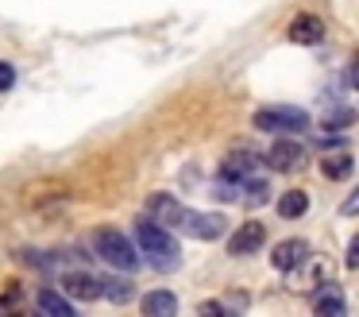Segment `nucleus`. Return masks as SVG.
I'll return each mask as SVG.
<instances>
[{
  "label": "nucleus",
  "mask_w": 359,
  "mask_h": 317,
  "mask_svg": "<svg viewBox=\"0 0 359 317\" xmlns=\"http://www.w3.org/2000/svg\"><path fill=\"white\" fill-rule=\"evenodd\" d=\"M305 209H309V198H305V190H286V193L278 198V213L290 216V221H294V216H302Z\"/></svg>",
  "instance_id": "dca6fc26"
},
{
  "label": "nucleus",
  "mask_w": 359,
  "mask_h": 317,
  "mask_svg": "<svg viewBox=\"0 0 359 317\" xmlns=\"http://www.w3.org/2000/svg\"><path fill=\"white\" fill-rule=\"evenodd\" d=\"M263 244H266V224L248 221V224H240V228L232 232V240H228V252H232V255H255Z\"/></svg>",
  "instance_id": "423d86ee"
},
{
  "label": "nucleus",
  "mask_w": 359,
  "mask_h": 317,
  "mask_svg": "<svg viewBox=\"0 0 359 317\" xmlns=\"http://www.w3.org/2000/svg\"><path fill=\"white\" fill-rule=\"evenodd\" d=\"M224 216L220 213H194V209H186V216H182V224L178 228L186 232V236H194V240H217V236H224Z\"/></svg>",
  "instance_id": "20e7f679"
},
{
  "label": "nucleus",
  "mask_w": 359,
  "mask_h": 317,
  "mask_svg": "<svg viewBox=\"0 0 359 317\" xmlns=\"http://www.w3.org/2000/svg\"><path fill=\"white\" fill-rule=\"evenodd\" d=\"M348 85H351V89H359V58L351 62V70H348Z\"/></svg>",
  "instance_id": "5701e85b"
},
{
  "label": "nucleus",
  "mask_w": 359,
  "mask_h": 317,
  "mask_svg": "<svg viewBox=\"0 0 359 317\" xmlns=\"http://www.w3.org/2000/svg\"><path fill=\"white\" fill-rule=\"evenodd\" d=\"M290 39H294L297 46L320 43V39H325V23H320V15H313V12L294 15V23H290Z\"/></svg>",
  "instance_id": "1a4fd4ad"
},
{
  "label": "nucleus",
  "mask_w": 359,
  "mask_h": 317,
  "mask_svg": "<svg viewBox=\"0 0 359 317\" xmlns=\"http://www.w3.org/2000/svg\"><path fill=\"white\" fill-rule=\"evenodd\" d=\"M305 255H309V244H305V240H282V244H274L271 263L278 271H297L305 263Z\"/></svg>",
  "instance_id": "9d476101"
},
{
  "label": "nucleus",
  "mask_w": 359,
  "mask_h": 317,
  "mask_svg": "<svg viewBox=\"0 0 359 317\" xmlns=\"http://www.w3.org/2000/svg\"><path fill=\"white\" fill-rule=\"evenodd\" d=\"M351 124H355V108H351V105H336L332 112L325 116V128L328 131H348Z\"/></svg>",
  "instance_id": "a211bd4d"
},
{
  "label": "nucleus",
  "mask_w": 359,
  "mask_h": 317,
  "mask_svg": "<svg viewBox=\"0 0 359 317\" xmlns=\"http://www.w3.org/2000/svg\"><path fill=\"white\" fill-rule=\"evenodd\" d=\"M266 162H271L274 170H302L305 167V147L290 136H278L271 143V151H266Z\"/></svg>",
  "instance_id": "39448f33"
},
{
  "label": "nucleus",
  "mask_w": 359,
  "mask_h": 317,
  "mask_svg": "<svg viewBox=\"0 0 359 317\" xmlns=\"http://www.w3.org/2000/svg\"><path fill=\"white\" fill-rule=\"evenodd\" d=\"M147 213L155 216L158 224H166V228H178L182 216H186V205H182V201H174L170 193H155V198L147 201Z\"/></svg>",
  "instance_id": "6e6552de"
},
{
  "label": "nucleus",
  "mask_w": 359,
  "mask_h": 317,
  "mask_svg": "<svg viewBox=\"0 0 359 317\" xmlns=\"http://www.w3.org/2000/svg\"><path fill=\"white\" fill-rule=\"evenodd\" d=\"M259 170V155L255 151H232L224 162H220V174L224 178H236V182H248V178H255Z\"/></svg>",
  "instance_id": "9b49d317"
},
{
  "label": "nucleus",
  "mask_w": 359,
  "mask_h": 317,
  "mask_svg": "<svg viewBox=\"0 0 359 317\" xmlns=\"http://www.w3.org/2000/svg\"><path fill=\"white\" fill-rule=\"evenodd\" d=\"M355 170V159H351L348 151H336V155H325V162H320V174L332 178V182H344V178Z\"/></svg>",
  "instance_id": "2eb2a0df"
},
{
  "label": "nucleus",
  "mask_w": 359,
  "mask_h": 317,
  "mask_svg": "<svg viewBox=\"0 0 359 317\" xmlns=\"http://www.w3.org/2000/svg\"><path fill=\"white\" fill-rule=\"evenodd\" d=\"M35 309L47 317H74V306L70 298H62L58 290H39V298H35Z\"/></svg>",
  "instance_id": "ddd939ff"
},
{
  "label": "nucleus",
  "mask_w": 359,
  "mask_h": 317,
  "mask_svg": "<svg viewBox=\"0 0 359 317\" xmlns=\"http://www.w3.org/2000/svg\"><path fill=\"white\" fill-rule=\"evenodd\" d=\"M93 252L101 255L109 267H116V271H124V275H132L135 267H140V252L132 247V240L124 236V232H116V228H101L93 236Z\"/></svg>",
  "instance_id": "f03ea898"
},
{
  "label": "nucleus",
  "mask_w": 359,
  "mask_h": 317,
  "mask_svg": "<svg viewBox=\"0 0 359 317\" xmlns=\"http://www.w3.org/2000/svg\"><path fill=\"white\" fill-rule=\"evenodd\" d=\"M101 283H104V298L116 302V306H124V302L135 298V286L128 283V278H101Z\"/></svg>",
  "instance_id": "f3484780"
},
{
  "label": "nucleus",
  "mask_w": 359,
  "mask_h": 317,
  "mask_svg": "<svg viewBox=\"0 0 359 317\" xmlns=\"http://www.w3.org/2000/svg\"><path fill=\"white\" fill-rule=\"evenodd\" d=\"M340 213H344V216H359V190L348 193V201L340 205Z\"/></svg>",
  "instance_id": "412c9836"
},
{
  "label": "nucleus",
  "mask_w": 359,
  "mask_h": 317,
  "mask_svg": "<svg viewBox=\"0 0 359 317\" xmlns=\"http://www.w3.org/2000/svg\"><path fill=\"white\" fill-rule=\"evenodd\" d=\"M344 259H348V267H359V236L348 244V255H344Z\"/></svg>",
  "instance_id": "4be33fe9"
},
{
  "label": "nucleus",
  "mask_w": 359,
  "mask_h": 317,
  "mask_svg": "<svg viewBox=\"0 0 359 317\" xmlns=\"http://www.w3.org/2000/svg\"><path fill=\"white\" fill-rule=\"evenodd\" d=\"M255 128L274 131V136H290V131L309 128V116L302 108H263V112H255Z\"/></svg>",
  "instance_id": "7ed1b4c3"
},
{
  "label": "nucleus",
  "mask_w": 359,
  "mask_h": 317,
  "mask_svg": "<svg viewBox=\"0 0 359 317\" xmlns=\"http://www.w3.org/2000/svg\"><path fill=\"white\" fill-rule=\"evenodd\" d=\"M143 313L147 317H174L178 313V298H174L170 290H155L143 298Z\"/></svg>",
  "instance_id": "4468645a"
},
{
  "label": "nucleus",
  "mask_w": 359,
  "mask_h": 317,
  "mask_svg": "<svg viewBox=\"0 0 359 317\" xmlns=\"http://www.w3.org/2000/svg\"><path fill=\"white\" fill-rule=\"evenodd\" d=\"M313 306H317V313H328V317H340L344 313V306H348V302H344V294H340V286H320L317 294H313Z\"/></svg>",
  "instance_id": "f8f14e48"
},
{
  "label": "nucleus",
  "mask_w": 359,
  "mask_h": 317,
  "mask_svg": "<svg viewBox=\"0 0 359 317\" xmlns=\"http://www.w3.org/2000/svg\"><path fill=\"white\" fill-rule=\"evenodd\" d=\"M12 85H16V70H12L8 62H0V93H8Z\"/></svg>",
  "instance_id": "aec40b11"
},
{
  "label": "nucleus",
  "mask_w": 359,
  "mask_h": 317,
  "mask_svg": "<svg viewBox=\"0 0 359 317\" xmlns=\"http://www.w3.org/2000/svg\"><path fill=\"white\" fill-rule=\"evenodd\" d=\"M243 193H248V205H266L271 201V186L266 182H259V178H248V186H243Z\"/></svg>",
  "instance_id": "6ab92c4d"
},
{
  "label": "nucleus",
  "mask_w": 359,
  "mask_h": 317,
  "mask_svg": "<svg viewBox=\"0 0 359 317\" xmlns=\"http://www.w3.org/2000/svg\"><path fill=\"white\" fill-rule=\"evenodd\" d=\"M62 286H66L70 298H81V302L104 298V283H101V278H93L89 271H70V275L62 278Z\"/></svg>",
  "instance_id": "0eeeda50"
},
{
  "label": "nucleus",
  "mask_w": 359,
  "mask_h": 317,
  "mask_svg": "<svg viewBox=\"0 0 359 317\" xmlns=\"http://www.w3.org/2000/svg\"><path fill=\"white\" fill-rule=\"evenodd\" d=\"M135 240H140L143 255H147V263L155 271H178L182 252H178V240L166 232V224H158L155 216H143L135 224Z\"/></svg>",
  "instance_id": "f257e3e1"
}]
</instances>
